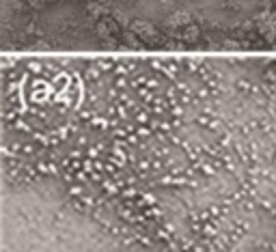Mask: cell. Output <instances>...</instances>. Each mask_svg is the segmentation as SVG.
I'll use <instances>...</instances> for the list:
<instances>
[{"label": "cell", "instance_id": "1", "mask_svg": "<svg viewBox=\"0 0 276 252\" xmlns=\"http://www.w3.org/2000/svg\"><path fill=\"white\" fill-rule=\"evenodd\" d=\"M5 252H276V56L7 54Z\"/></svg>", "mask_w": 276, "mask_h": 252}, {"label": "cell", "instance_id": "2", "mask_svg": "<svg viewBox=\"0 0 276 252\" xmlns=\"http://www.w3.org/2000/svg\"><path fill=\"white\" fill-rule=\"evenodd\" d=\"M11 54L276 56V0H3Z\"/></svg>", "mask_w": 276, "mask_h": 252}]
</instances>
